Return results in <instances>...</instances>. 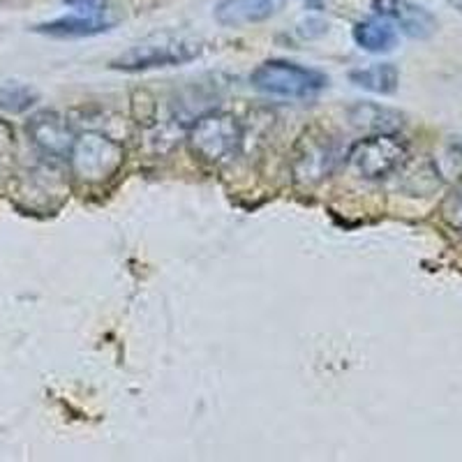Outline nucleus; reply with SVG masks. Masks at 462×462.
<instances>
[{
    "label": "nucleus",
    "mask_w": 462,
    "mask_h": 462,
    "mask_svg": "<svg viewBox=\"0 0 462 462\" xmlns=\"http://www.w3.org/2000/svg\"><path fill=\"white\" fill-rule=\"evenodd\" d=\"M310 3H317V0H310Z\"/></svg>",
    "instance_id": "6ab92c4d"
},
{
    "label": "nucleus",
    "mask_w": 462,
    "mask_h": 462,
    "mask_svg": "<svg viewBox=\"0 0 462 462\" xmlns=\"http://www.w3.org/2000/svg\"><path fill=\"white\" fill-rule=\"evenodd\" d=\"M349 121L358 130L368 134H395L402 130L404 116L389 106L373 105V102H358L349 109Z\"/></svg>",
    "instance_id": "9d476101"
},
{
    "label": "nucleus",
    "mask_w": 462,
    "mask_h": 462,
    "mask_svg": "<svg viewBox=\"0 0 462 462\" xmlns=\"http://www.w3.org/2000/svg\"><path fill=\"white\" fill-rule=\"evenodd\" d=\"M65 3L81 12H88V16H95L106 5V0H65Z\"/></svg>",
    "instance_id": "dca6fc26"
},
{
    "label": "nucleus",
    "mask_w": 462,
    "mask_h": 462,
    "mask_svg": "<svg viewBox=\"0 0 462 462\" xmlns=\"http://www.w3.org/2000/svg\"><path fill=\"white\" fill-rule=\"evenodd\" d=\"M109 28L111 23L102 22L97 16H63V19H56V22L37 26L35 31L51 37H90L106 32Z\"/></svg>",
    "instance_id": "ddd939ff"
},
{
    "label": "nucleus",
    "mask_w": 462,
    "mask_h": 462,
    "mask_svg": "<svg viewBox=\"0 0 462 462\" xmlns=\"http://www.w3.org/2000/svg\"><path fill=\"white\" fill-rule=\"evenodd\" d=\"M26 132L31 143L42 158L51 160V162H60L68 160L72 152L74 139L77 132L72 130L63 116L56 111H37L28 118Z\"/></svg>",
    "instance_id": "0eeeda50"
},
{
    "label": "nucleus",
    "mask_w": 462,
    "mask_h": 462,
    "mask_svg": "<svg viewBox=\"0 0 462 462\" xmlns=\"http://www.w3.org/2000/svg\"><path fill=\"white\" fill-rule=\"evenodd\" d=\"M349 81H352L354 86H358V88L370 90V93L391 95L398 88L400 74L395 65L374 63L368 65V68L352 69V72H349Z\"/></svg>",
    "instance_id": "f8f14e48"
},
{
    "label": "nucleus",
    "mask_w": 462,
    "mask_h": 462,
    "mask_svg": "<svg viewBox=\"0 0 462 462\" xmlns=\"http://www.w3.org/2000/svg\"><path fill=\"white\" fill-rule=\"evenodd\" d=\"M346 152L342 151L340 142L331 132L312 127L299 139L294 148V160H291V173L294 180L303 188H315L321 180H326L340 167Z\"/></svg>",
    "instance_id": "20e7f679"
},
{
    "label": "nucleus",
    "mask_w": 462,
    "mask_h": 462,
    "mask_svg": "<svg viewBox=\"0 0 462 462\" xmlns=\"http://www.w3.org/2000/svg\"><path fill=\"white\" fill-rule=\"evenodd\" d=\"M37 102V90L26 84L0 86V109L10 114H23Z\"/></svg>",
    "instance_id": "4468645a"
},
{
    "label": "nucleus",
    "mask_w": 462,
    "mask_h": 462,
    "mask_svg": "<svg viewBox=\"0 0 462 462\" xmlns=\"http://www.w3.org/2000/svg\"><path fill=\"white\" fill-rule=\"evenodd\" d=\"M354 42L370 53H386L398 44V31L389 19H368L356 23L354 28Z\"/></svg>",
    "instance_id": "9b49d317"
},
{
    "label": "nucleus",
    "mask_w": 462,
    "mask_h": 462,
    "mask_svg": "<svg viewBox=\"0 0 462 462\" xmlns=\"http://www.w3.org/2000/svg\"><path fill=\"white\" fill-rule=\"evenodd\" d=\"M373 10L382 19H389L404 35L416 37V40L430 37L435 32V19L430 12L407 0H373Z\"/></svg>",
    "instance_id": "6e6552de"
},
{
    "label": "nucleus",
    "mask_w": 462,
    "mask_h": 462,
    "mask_svg": "<svg viewBox=\"0 0 462 462\" xmlns=\"http://www.w3.org/2000/svg\"><path fill=\"white\" fill-rule=\"evenodd\" d=\"M346 162L363 179H386L407 162V146L395 134H370L346 151Z\"/></svg>",
    "instance_id": "423d86ee"
},
{
    "label": "nucleus",
    "mask_w": 462,
    "mask_h": 462,
    "mask_svg": "<svg viewBox=\"0 0 462 462\" xmlns=\"http://www.w3.org/2000/svg\"><path fill=\"white\" fill-rule=\"evenodd\" d=\"M280 3L282 0H222L216 7V19L220 26H250L271 19L280 10Z\"/></svg>",
    "instance_id": "1a4fd4ad"
},
{
    "label": "nucleus",
    "mask_w": 462,
    "mask_h": 462,
    "mask_svg": "<svg viewBox=\"0 0 462 462\" xmlns=\"http://www.w3.org/2000/svg\"><path fill=\"white\" fill-rule=\"evenodd\" d=\"M250 84L257 90L284 100H305L328 86V77L315 68L291 60H266L250 74Z\"/></svg>",
    "instance_id": "7ed1b4c3"
},
{
    "label": "nucleus",
    "mask_w": 462,
    "mask_h": 462,
    "mask_svg": "<svg viewBox=\"0 0 462 462\" xmlns=\"http://www.w3.org/2000/svg\"><path fill=\"white\" fill-rule=\"evenodd\" d=\"M188 146L192 155L208 164L229 162L243 146V127L231 114L210 111L199 116L188 132Z\"/></svg>",
    "instance_id": "f03ea898"
},
{
    "label": "nucleus",
    "mask_w": 462,
    "mask_h": 462,
    "mask_svg": "<svg viewBox=\"0 0 462 462\" xmlns=\"http://www.w3.org/2000/svg\"><path fill=\"white\" fill-rule=\"evenodd\" d=\"M12 151H14V137H12V130L5 125V123H0V160L7 158Z\"/></svg>",
    "instance_id": "f3484780"
},
{
    "label": "nucleus",
    "mask_w": 462,
    "mask_h": 462,
    "mask_svg": "<svg viewBox=\"0 0 462 462\" xmlns=\"http://www.w3.org/2000/svg\"><path fill=\"white\" fill-rule=\"evenodd\" d=\"M448 3H451L453 7H457V10L462 12V0H448Z\"/></svg>",
    "instance_id": "a211bd4d"
},
{
    "label": "nucleus",
    "mask_w": 462,
    "mask_h": 462,
    "mask_svg": "<svg viewBox=\"0 0 462 462\" xmlns=\"http://www.w3.org/2000/svg\"><path fill=\"white\" fill-rule=\"evenodd\" d=\"M201 56V44L185 37H151L143 42L134 44L111 60V68L123 72H146V69L171 68V65H185Z\"/></svg>",
    "instance_id": "39448f33"
},
{
    "label": "nucleus",
    "mask_w": 462,
    "mask_h": 462,
    "mask_svg": "<svg viewBox=\"0 0 462 462\" xmlns=\"http://www.w3.org/2000/svg\"><path fill=\"white\" fill-rule=\"evenodd\" d=\"M68 162L79 183L105 185L106 180L116 179L125 164V148L102 132H84L74 139Z\"/></svg>",
    "instance_id": "f257e3e1"
},
{
    "label": "nucleus",
    "mask_w": 462,
    "mask_h": 462,
    "mask_svg": "<svg viewBox=\"0 0 462 462\" xmlns=\"http://www.w3.org/2000/svg\"><path fill=\"white\" fill-rule=\"evenodd\" d=\"M444 220L448 222V226H453V229L462 234V195L451 197L444 204Z\"/></svg>",
    "instance_id": "2eb2a0df"
}]
</instances>
